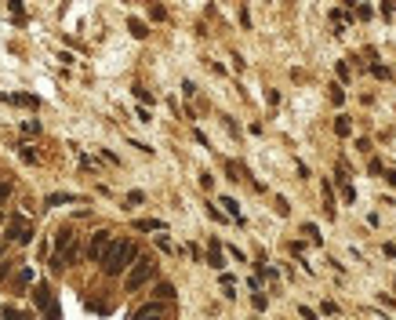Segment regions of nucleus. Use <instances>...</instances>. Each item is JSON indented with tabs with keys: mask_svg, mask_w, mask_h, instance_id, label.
Instances as JSON below:
<instances>
[{
	"mask_svg": "<svg viewBox=\"0 0 396 320\" xmlns=\"http://www.w3.org/2000/svg\"><path fill=\"white\" fill-rule=\"evenodd\" d=\"M131 262H139V248H135V240H120V244H113V251L105 255L102 269H105V277H120Z\"/></svg>",
	"mask_w": 396,
	"mask_h": 320,
	"instance_id": "obj_1",
	"label": "nucleus"
},
{
	"mask_svg": "<svg viewBox=\"0 0 396 320\" xmlns=\"http://www.w3.org/2000/svg\"><path fill=\"white\" fill-rule=\"evenodd\" d=\"M153 277H157V262H153V258H139V262H135V269L127 273L124 287H127V291H139V287H142L146 280H153Z\"/></svg>",
	"mask_w": 396,
	"mask_h": 320,
	"instance_id": "obj_2",
	"label": "nucleus"
},
{
	"mask_svg": "<svg viewBox=\"0 0 396 320\" xmlns=\"http://www.w3.org/2000/svg\"><path fill=\"white\" fill-rule=\"evenodd\" d=\"M113 251V233L109 230H98L95 237H91V244H87V258L91 262H105V255Z\"/></svg>",
	"mask_w": 396,
	"mask_h": 320,
	"instance_id": "obj_3",
	"label": "nucleus"
},
{
	"mask_svg": "<svg viewBox=\"0 0 396 320\" xmlns=\"http://www.w3.org/2000/svg\"><path fill=\"white\" fill-rule=\"evenodd\" d=\"M33 302H37V306H40L44 320H62V309H58V302L51 298V291H48V284H37V291H33Z\"/></svg>",
	"mask_w": 396,
	"mask_h": 320,
	"instance_id": "obj_4",
	"label": "nucleus"
},
{
	"mask_svg": "<svg viewBox=\"0 0 396 320\" xmlns=\"http://www.w3.org/2000/svg\"><path fill=\"white\" fill-rule=\"evenodd\" d=\"M8 237H11L15 244H29V240H33V226H29L22 215H11V219H8Z\"/></svg>",
	"mask_w": 396,
	"mask_h": 320,
	"instance_id": "obj_5",
	"label": "nucleus"
},
{
	"mask_svg": "<svg viewBox=\"0 0 396 320\" xmlns=\"http://www.w3.org/2000/svg\"><path fill=\"white\" fill-rule=\"evenodd\" d=\"M164 313H167V306H164V302H149V306L135 309L131 316H135V320H164Z\"/></svg>",
	"mask_w": 396,
	"mask_h": 320,
	"instance_id": "obj_6",
	"label": "nucleus"
},
{
	"mask_svg": "<svg viewBox=\"0 0 396 320\" xmlns=\"http://www.w3.org/2000/svg\"><path fill=\"white\" fill-rule=\"evenodd\" d=\"M207 262L215 266V269L225 266V258H222V244H218V240H211V248H207Z\"/></svg>",
	"mask_w": 396,
	"mask_h": 320,
	"instance_id": "obj_7",
	"label": "nucleus"
},
{
	"mask_svg": "<svg viewBox=\"0 0 396 320\" xmlns=\"http://www.w3.org/2000/svg\"><path fill=\"white\" fill-rule=\"evenodd\" d=\"M73 200H80V196H77V193H51L44 204H48V207H58V204H73Z\"/></svg>",
	"mask_w": 396,
	"mask_h": 320,
	"instance_id": "obj_8",
	"label": "nucleus"
},
{
	"mask_svg": "<svg viewBox=\"0 0 396 320\" xmlns=\"http://www.w3.org/2000/svg\"><path fill=\"white\" fill-rule=\"evenodd\" d=\"M218 204H222L225 211H229V219H236V222H243V215H240V207H236V200H233V196H218Z\"/></svg>",
	"mask_w": 396,
	"mask_h": 320,
	"instance_id": "obj_9",
	"label": "nucleus"
},
{
	"mask_svg": "<svg viewBox=\"0 0 396 320\" xmlns=\"http://www.w3.org/2000/svg\"><path fill=\"white\" fill-rule=\"evenodd\" d=\"M135 230H142V233L160 230V233H164V222H157V219H139V222H135Z\"/></svg>",
	"mask_w": 396,
	"mask_h": 320,
	"instance_id": "obj_10",
	"label": "nucleus"
},
{
	"mask_svg": "<svg viewBox=\"0 0 396 320\" xmlns=\"http://www.w3.org/2000/svg\"><path fill=\"white\" fill-rule=\"evenodd\" d=\"M153 295H157L160 302H171V298H175V287H171V284H157V291H153Z\"/></svg>",
	"mask_w": 396,
	"mask_h": 320,
	"instance_id": "obj_11",
	"label": "nucleus"
},
{
	"mask_svg": "<svg viewBox=\"0 0 396 320\" xmlns=\"http://www.w3.org/2000/svg\"><path fill=\"white\" fill-rule=\"evenodd\" d=\"M0 320H26V313L15 309V306H4V309H0Z\"/></svg>",
	"mask_w": 396,
	"mask_h": 320,
	"instance_id": "obj_12",
	"label": "nucleus"
},
{
	"mask_svg": "<svg viewBox=\"0 0 396 320\" xmlns=\"http://www.w3.org/2000/svg\"><path fill=\"white\" fill-rule=\"evenodd\" d=\"M127 29L135 37H146V22H139V19H127Z\"/></svg>",
	"mask_w": 396,
	"mask_h": 320,
	"instance_id": "obj_13",
	"label": "nucleus"
},
{
	"mask_svg": "<svg viewBox=\"0 0 396 320\" xmlns=\"http://www.w3.org/2000/svg\"><path fill=\"white\" fill-rule=\"evenodd\" d=\"M8 8H11V15H15V19H19V22L26 19V8H22V0H11V4H8Z\"/></svg>",
	"mask_w": 396,
	"mask_h": 320,
	"instance_id": "obj_14",
	"label": "nucleus"
},
{
	"mask_svg": "<svg viewBox=\"0 0 396 320\" xmlns=\"http://www.w3.org/2000/svg\"><path fill=\"white\" fill-rule=\"evenodd\" d=\"M331 102H334V105H342V102H345V91H342L338 84H331Z\"/></svg>",
	"mask_w": 396,
	"mask_h": 320,
	"instance_id": "obj_15",
	"label": "nucleus"
},
{
	"mask_svg": "<svg viewBox=\"0 0 396 320\" xmlns=\"http://www.w3.org/2000/svg\"><path fill=\"white\" fill-rule=\"evenodd\" d=\"M334 131L345 139V135H349V117H338V120H334Z\"/></svg>",
	"mask_w": 396,
	"mask_h": 320,
	"instance_id": "obj_16",
	"label": "nucleus"
},
{
	"mask_svg": "<svg viewBox=\"0 0 396 320\" xmlns=\"http://www.w3.org/2000/svg\"><path fill=\"white\" fill-rule=\"evenodd\" d=\"M149 19H153V22H164V19H167V11L153 4V8H149Z\"/></svg>",
	"mask_w": 396,
	"mask_h": 320,
	"instance_id": "obj_17",
	"label": "nucleus"
},
{
	"mask_svg": "<svg viewBox=\"0 0 396 320\" xmlns=\"http://www.w3.org/2000/svg\"><path fill=\"white\" fill-rule=\"evenodd\" d=\"M29 280H33V269H29V266H26V269L19 273V280H15V284H19V287H26Z\"/></svg>",
	"mask_w": 396,
	"mask_h": 320,
	"instance_id": "obj_18",
	"label": "nucleus"
},
{
	"mask_svg": "<svg viewBox=\"0 0 396 320\" xmlns=\"http://www.w3.org/2000/svg\"><path fill=\"white\" fill-rule=\"evenodd\" d=\"M11 102H19V105H33V110H37V98H33V95H15Z\"/></svg>",
	"mask_w": 396,
	"mask_h": 320,
	"instance_id": "obj_19",
	"label": "nucleus"
},
{
	"mask_svg": "<svg viewBox=\"0 0 396 320\" xmlns=\"http://www.w3.org/2000/svg\"><path fill=\"white\" fill-rule=\"evenodd\" d=\"M22 131H26V135H37V131H40V120H26Z\"/></svg>",
	"mask_w": 396,
	"mask_h": 320,
	"instance_id": "obj_20",
	"label": "nucleus"
},
{
	"mask_svg": "<svg viewBox=\"0 0 396 320\" xmlns=\"http://www.w3.org/2000/svg\"><path fill=\"white\" fill-rule=\"evenodd\" d=\"M302 233H306V237H313V240H320V230H316L313 222H306V226H302Z\"/></svg>",
	"mask_w": 396,
	"mask_h": 320,
	"instance_id": "obj_21",
	"label": "nucleus"
},
{
	"mask_svg": "<svg viewBox=\"0 0 396 320\" xmlns=\"http://www.w3.org/2000/svg\"><path fill=\"white\" fill-rule=\"evenodd\" d=\"M142 200H146V193H139V189L127 193V204H142Z\"/></svg>",
	"mask_w": 396,
	"mask_h": 320,
	"instance_id": "obj_22",
	"label": "nucleus"
},
{
	"mask_svg": "<svg viewBox=\"0 0 396 320\" xmlns=\"http://www.w3.org/2000/svg\"><path fill=\"white\" fill-rule=\"evenodd\" d=\"M182 91H186V98H193L196 95V84L193 80H182Z\"/></svg>",
	"mask_w": 396,
	"mask_h": 320,
	"instance_id": "obj_23",
	"label": "nucleus"
},
{
	"mask_svg": "<svg viewBox=\"0 0 396 320\" xmlns=\"http://www.w3.org/2000/svg\"><path fill=\"white\" fill-rule=\"evenodd\" d=\"M8 196H11V182H0V204H4Z\"/></svg>",
	"mask_w": 396,
	"mask_h": 320,
	"instance_id": "obj_24",
	"label": "nucleus"
},
{
	"mask_svg": "<svg viewBox=\"0 0 396 320\" xmlns=\"http://www.w3.org/2000/svg\"><path fill=\"white\" fill-rule=\"evenodd\" d=\"M251 302H254V309H266V295H262V291H254V298H251Z\"/></svg>",
	"mask_w": 396,
	"mask_h": 320,
	"instance_id": "obj_25",
	"label": "nucleus"
},
{
	"mask_svg": "<svg viewBox=\"0 0 396 320\" xmlns=\"http://www.w3.org/2000/svg\"><path fill=\"white\" fill-rule=\"evenodd\" d=\"M320 313H327V316H334V313H338V306H334V302H324V306H320Z\"/></svg>",
	"mask_w": 396,
	"mask_h": 320,
	"instance_id": "obj_26",
	"label": "nucleus"
},
{
	"mask_svg": "<svg viewBox=\"0 0 396 320\" xmlns=\"http://www.w3.org/2000/svg\"><path fill=\"white\" fill-rule=\"evenodd\" d=\"M135 117H139L142 124H149V110H146V105H139V110H135Z\"/></svg>",
	"mask_w": 396,
	"mask_h": 320,
	"instance_id": "obj_27",
	"label": "nucleus"
},
{
	"mask_svg": "<svg viewBox=\"0 0 396 320\" xmlns=\"http://www.w3.org/2000/svg\"><path fill=\"white\" fill-rule=\"evenodd\" d=\"M298 313H302V320H316V313H313L309 306H298Z\"/></svg>",
	"mask_w": 396,
	"mask_h": 320,
	"instance_id": "obj_28",
	"label": "nucleus"
},
{
	"mask_svg": "<svg viewBox=\"0 0 396 320\" xmlns=\"http://www.w3.org/2000/svg\"><path fill=\"white\" fill-rule=\"evenodd\" d=\"M385 182H389V186L396 189V171H385Z\"/></svg>",
	"mask_w": 396,
	"mask_h": 320,
	"instance_id": "obj_29",
	"label": "nucleus"
},
{
	"mask_svg": "<svg viewBox=\"0 0 396 320\" xmlns=\"http://www.w3.org/2000/svg\"><path fill=\"white\" fill-rule=\"evenodd\" d=\"M0 222H4V215H0Z\"/></svg>",
	"mask_w": 396,
	"mask_h": 320,
	"instance_id": "obj_30",
	"label": "nucleus"
}]
</instances>
